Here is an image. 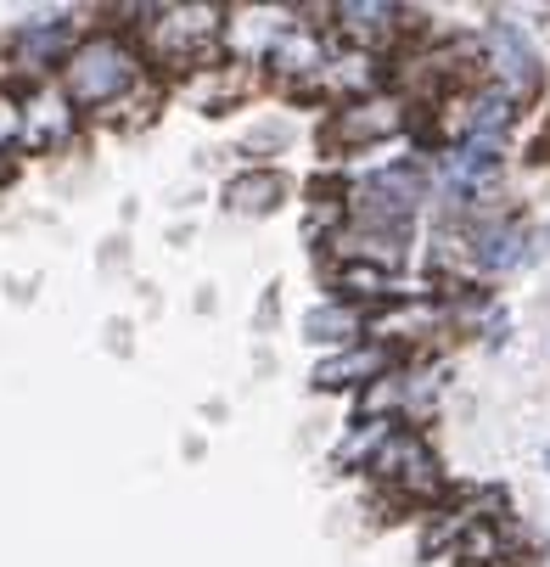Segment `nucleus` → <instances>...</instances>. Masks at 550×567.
Wrapping results in <instances>:
<instances>
[{
  "mask_svg": "<svg viewBox=\"0 0 550 567\" xmlns=\"http://www.w3.org/2000/svg\"><path fill=\"white\" fill-rule=\"evenodd\" d=\"M484 51H489V79H495V85H500L517 107L539 102V91H544V62H539L533 40H528L511 18H495V23H489Z\"/></svg>",
  "mask_w": 550,
  "mask_h": 567,
  "instance_id": "obj_2",
  "label": "nucleus"
},
{
  "mask_svg": "<svg viewBox=\"0 0 550 567\" xmlns=\"http://www.w3.org/2000/svg\"><path fill=\"white\" fill-rule=\"evenodd\" d=\"M12 56H18V68H45V62H68L73 51H68V18H51V23H29V29H18L12 34Z\"/></svg>",
  "mask_w": 550,
  "mask_h": 567,
  "instance_id": "obj_12",
  "label": "nucleus"
},
{
  "mask_svg": "<svg viewBox=\"0 0 550 567\" xmlns=\"http://www.w3.org/2000/svg\"><path fill=\"white\" fill-rule=\"evenodd\" d=\"M225 29L219 7H175V12H157L152 18V56L157 62H191L214 45V34Z\"/></svg>",
  "mask_w": 550,
  "mask_h": 567,
  "instance_id": "obj_5",
  "label": "nucleus"
},
{
  "mask_svg": "<svg viewBox=\"0 0 550 567\" xmlns=\"http://www.w3.org/2000/svg\"><path fill=\"white\" fill-rule=\"evenodd\" d=\"M281 197H287V181H281L276 169L236 175V181L225 186V208H236V214H270Z\"/></svg>",
  "mask_w": 550,
  "mask_h": 567,
  "instance_id": "obj_14",
  "label": "nucleus"
},
{
  "mask_svg": "<svg viewBox=\"0 0 550 567\" xmlns=\"http://www.w3.org/2000/svg\"><path fill=\"white\" fill-rule=\"evenodd\" d=\"M411 130V102L399 96H371V102H349L326 118V146L332 152H360V146H382L393 135Z\"/></svg>",
  "mask_w": 550,
  "mask_h": 567,
  "instance_id": "obj_4",
  "label": "nucleus"
},
{
  "mask_svg": "<svg viewBox=\"0 0 550 567\" xmlns=\"http://www.w3.org/2000/svg\"><path fill=\"white\" fill-rule=\"evenodd\" d=\"M365 327H371V315L354 309V303H343V298H338V303H321V309H309V320H303L309 343H338V349H354Z\"/></svg>",
  "mask_w": 550,
  "mask_h": 567,
  "instance_id": "obj_11",
  "label": "nucleus"
},
{
  "mask_svg": "<svg viewBox=\"0 0 550 567\" xmlns=\"http://www.w3.org/2000/svg\"><path fill=\"white\" fill-rule=\"evenodd\" d=\"M141 79V51L124 34H96L85 45H73V56L62 62V96L73 102V113H102L118 96L135 91Z\"/></svg>",
  "mask_w": 550,
  "mask_h": 567,
  "instance_id": "obj_1",
  "label": "nucleus"
},
{
  "mask_svg": "<svg viewBox=\"0 0 550 567\" xmlns=\"http://www.w3.org/2000/svg\"><path fill=\"white\" fill-rule=\"evenodd\" d=\"M332 18L354 45H382L422 12H405V7H393V0H343V7H332Z\"/></svg>",
  "mask_w": 550,
  "mask_h": 567,
  "instance_id": "obj_8",
  "label": "nucleus"
},
{
  "mask_svg": "<svg viewBox=\"0 0 550 567\" xmlns=\"http://www.w3.org/2000/svg\"><path fill=\"white\" fill-rule=\"evenodd\" d=\"M471 241V276H506L528 259V230L517 214H484V219H460Z\"/></svg>",
  "mask_w": 550,
  "mask_h": 567,
  "instance_id": "obj_6",
  "label": "nucleus"
},
{
  "mask_svg": "<svg viewBox=\"0 0 550 567\" xmlns=\"http://www.w3.org/2000/svg\"><path fill=\"white\" fill-rule=\"evenodd\" d=\"M68 135H73V102L68 96H34L23 107L18 141L29 152H56V146H68Z\"/></svg>",
  "mask_w": 550,
  "mask_h": 567,
  "instance_id": "obj_9",
  "label": "nucleus"
},
{
  "mask_svg": "<svg viewBox=\"0 0 550 567\" xmlns=\"http://www.w3.org/2000/svg\"><path fill=\"white\" fill-rule=\"evenodd\" d=\"M371 472H376V477H387L393 489L411 495V501H438V495H444L438 455H433V444H427L422 433H411V427H399V433H393V439L376 450Z\"/></svg>",
  "mask_w": 550,
  "mask_h": 567,
  "instance_id": "obj_3",
  "label": "nucleus"
},
{
  "mask_svg": "<svg viewBox=\"0 0 550 567\" xmlns=\"http://www.w3.org/2000/svg\"><path fill=\"white\" fill-rule=\"evenodd\" d=\"M270 68L276 73H287V79H321L326 68H332V56H326V45H321V34H314L309 23H292V29H281L276 34V45H270Z\"/></svg>",
  "mask_w": 550,
  "mask_h": 567,
  "instance_id": "obj_10",
  "label": "nucleus"
},
{
  "mask_svg": "<svg viewBox=\"0 0 550 567\" xmlns=\"http://www.w3.org/2000/svg\"><path fill=\"white\" fill-rule=\"evenodd\" d=\"M387 371H399V354L387 343H354V349H338L332 360L314 365V388H354V382H376Z\"/></svg>",
  "mask_w": 550,
  "mask_h": 567,
  "instance_id": "obj_7",
  "label": "nucleus"
},
{
  "mask_svg": "<svg viewBox=\"0 0 550 567\" xmlns=\"http://www.w3.org/2000/svg\"><path fill=\"white\" fill-rule=\"evenodd\" d=\"M455 556L471 561V567H495V561H506V556H511L506 517H471L466 534H460V545H455Z\"/></svg>",
  "mask_w": 550,
  "mask_h": 567,
  "instance_id": "obj_13",
  "label": "nucleus"
}]
</instances>
